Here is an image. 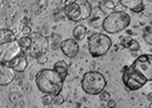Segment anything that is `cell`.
<instances>
[{"mask_svg": "<svg viewBox=\"0 0 152 108\" xmlns=\"http://www.w3.org/2000/svg\"><path fill=\"white\" fill-rule=\"evenodd\" d=\"M53 69L56 70L58 73H60L64 79L67 77V64L65 63L64 60H59L57 63H54Z\"/></svg>", "mask_w": 152, "mask_h": 108, "instance_id": "obj_18", "label": "cell"}, {"mask_svg": "<svg viewBox=\"0 0 152 108\" xmlns=\"http://www.w3.org/2000/svg\"><path fill=\"white\" fill-rule=\"evenodd\" d=\"M32 47H31V55L34 58L46 55L49 49V41L46 36L41 35L39 32H33L32 35Z\"/></svg>", "mask_w": 152, "mask_h": 108, "instance_id": "obj_7", "label": "cell"}, {"mask_svg": "<svg viewBox=\"0 0 152 108\" xmlns=\"http://www.w3.org/2000/svg\"><path fill=\"white\" fill-rule=\"evenodd\" d=\"M35 81L38 90L41 93L54 96L61 93L65 79L54 69L45 68L37 73Z\"/></svg>", "mask_w": 152, "mask_h": 108, "instance_id": "obj_1", "label": "cell"}, {"mask_svg": "<svg viewBox=\"0 0 152 108\" xmlns=\"http://www.w3.org/2000/svg\"><path fill=\"white\" fill-rule=\"evenodd\" d=\"M122 80H123L125 88L129 91H137V90L141 89L148 82L146 78L138 70L135 69L132 65L124 67Z\"/></svg>", "mask_w": 152, "mask_h": 108, "instance_id": "obj_6", "label": "cell"}, {"mask_svg": "<svg viewBox=\"0 0 152 108\" xmlns=\"http://www.w3.org/2000/svg\"><path fill=\"white\" fill-rule=\"evenodd\" d=\"M23 55V50L18 43V41H13L10 43H2L0 45V56L1 63H8L14 57Z\"/></svg>", "mask_w": 152, "mask_h": 108, "instance_id": "obj_9", "label": "cell"}, {"mask_svg": "<svg viewBox=\"0 0 152 108\" xmlns=\"http://www.w3.org/2000/svg\"><path fill=\"white\" fill-rule=\"evenodd\" d=\"M148 99H149L150 102H152V93H149V94H148Z\"/></svg>", "mask_w": 152, "mask_h": 108, "instance_id": "obj_27", "label": "cell"}, {"mask_svg": "<svg viewBox=\"0 0 152 108\" xmlns=\"http://www.w3.org/2000/svg\"><path fill=\"white\" fill-rule=\"evenodd\" d=\"M132 66L147 79L152 81V54H142L134 60Z\"/></svg>", "mask_w": 152, "mask_h": 108, "instance_id": "obj_8", "label": "cell"}, {"mask_svg": "<svg viewBox=\"0 0 152 108\" xmlns=\"http://www.w3.org/2000/svg\"><path fill=\"white\" fill-rule=\"evenodd\" d=\"M86 27L83 25H77L74 27L73 32H72V34H73V38L75 39L76 41H78V40H83V39L85 38L86 36Z\"/></svg>", "mask_w": 152, "mask_h": 108, "instance_id": "obj_19", "label": "cell"}, {"mask_svg": "<svg viewBox=\"0 0 152 108\" xmlns=\"http://www.w3.org/2000/svg\"><path fill=\"white\" fill-rule=\"evenodd\" d=\"M99 9L102 13L107 14V16L115 12L116 9V4L112 0H104V1H100L99 2Z\"/></svg>", "mask_w": 152, "mask_h": 108, "instance_id": "obj_15", "label": "cell"}, {"mask_svg": "<svg viewBox=\"0 0 152 108\" xmlns=\"http://www.w3.org/2000/svg\"><path fill=\"white\" fill-rule=\"evenodd\" d=\"M92 12V6L87 0L70 1L64 8V13L69 19L73 22H82L89 19Z\"/></svg>", "mask_w": 152, "mask_h": 108, "instance_id": "obj_3", "label": "cell"}, {"mask_svg": "<svg viewBox=\"0 0 152 108\" xmlns=\"http://www.w3.org/2000/svg\"><path fill=\"white\" fill-rule=\"evenodd\" d=\"M12 108H19V107H12Z\"/></svg>", "mask_w": 152, "mask_h": 108, "instance_id": "obj_29", "label": "cell"}, {"mask_svg": "<svg viewBox=\"0 0 152 108\" xmlns=\"http://www.w3.org/2000/svg\"><path fill=\"white\" fill-rule=\"evenodd\" d=\"M107 80L100 71L90 70L84 73L82 79L83 91L90 95H98L104 91Z\"/></svg>", "mask_w": 152, "mask_h": 108, "instance_id": "obj_2", "label": "cell"}, {"mask_svg": "<svg viewBox=\"0 0 152 108\" xmlns=\"http://www.w3.org/2000/svg\"><path fill=\"white\" fill-rule=\"evenodd\" d=\"M143 40L148 43V45H152V27H147L143 32Z\"/></svg>", "mask_w": 152, "mask_h": 108, "instance_id": "obj_20", "label": "cell"}, {"mask_svg": "<svg viewBox=\"0 0 152 108\" xmlns=\"http://www.w3.org/2000/svg\"><path fill=\"white\" fill-rule=\"evenodd\" d=\"M41 102L45 106L50 105L51 103H53V95H50V94H45L42 97H41Z\"/></svg>", "mask_w": 152, "mask_h": 108, "instance_id": "obj_21", "label": "cell"}, {"mask_svg": "<svg viewBox=\"0 0 152 108\" xmlns=\"http://www.w3.org/2000/svg\"><path fill=\"white\" fill-rule=\"evenodd\" d=\"M13 41H16V39L12 30H10L8 28L0 29V42H1V45L2 43H10V42Z\"/></svg>", "mask_w": 152, "mask_h": 108, "instance_id": "obj_16", "label": "cell"}, {"mask_svg": "<svg viewBox=\"0 0 152 108\" xmlns=\"http://www.w3.org/2000/svg\"><path fill=\"white\" fill-rule=\"evenodd\" d=\"M3 64H6L7 66L12 68L15 73H23L26 69L27 65H28V62H27V58L25 57V55L23 54V55H19V56L14 57L13 60H11L8 63Z\"/></svg>", "mask_w": 152, "mask_h": 108, "instance_id": "obj_12", "label": "cell"}, {"mask_svg": "<svg viewBox=\"0 0 152 108\" xmlns=\"http://www.w3.org/2000/svg\"><path fill=\"white\" fill-rule=\"evenodd\" d=\"M53 103L56 105H62L64 103V97L63 95H61L60 94H58V95H54L53 96Z\"/></svg>", "mask_w": 152, "mask_h": 108, "instance_id": "obj_22", "label": "cell"}, {"mask_svg": "<svg viewBox=\"0 0 152 108\" xmlns=\"http://www.w3.org/2000/svg\"><path fill=\"white\" fill-rule=\"evenodd\" d=\"M110 97H111V95H110V93L107 92V91H103V92L100 94V99L103 101V102H108V101H110Z\"/></svg>", "mask_w": 152, "mask_h": 108, "instance_id": "obj_23", "label": "cell"}, {"mask_svg": "<svg viewBox=\"0 0 152 108\" xmlns=\"http://www.w3.org/2000/svg\"><path fill=\"white\" fill-rule=\"evenodd\" d=\"M112 40L109 36L96 32L88 39V50L92 57H101L108 53L111 49Z\"/></svg>", "mask_w": 152, "mask_h": 108, "instance_id": "obj_5", "label": "cell"}, {"mask_svg": "<svg viewBox=\"0 0 152 108\" xmlns=\"http://www.w3.org/2000/svg\"><path fill=\"white\" fill-rule=\"evenodd\" d=\"M60 49H61V51H62V53H63L65 56L70 57V58H73V57H75L76 55H77V53H78L79 45L74 38H69L61 42Z\"/></svg>", "mask_w": 152, "mask_h": 108, "instance_id": "obj_10", "label": "cell"}, {"mask_svg": "<svg viewBox=\"0 0 152 108\" xmlns=\"http://www.w3.org/2000/svg\"><path fill=\"white\" fill-rule=\"evenodd\" d=\"M36 60H37L38 64H41V65H42V64H45L48 60L47 54H46V55H41V56L37 57V58H36Z\"/></svg>", "mask_w": 152, "mask_h": 108, "instance_id": "obj_24", "label": "cell"}, {"mask_svg": "<svg viewBox=\"0 0 152 108\" xmlns=\"http://www.w3.org/2000/svg\"><path fill=\"white\" fill-rule=\"evenodd\" d=\"M22 34H23V36H31L33 34L32 32V29H31V27L29 26H25L24 28H23V30H22Z\"/></svg>", "mask_w": 152, "mask_h": 108, "instance_id": "obj_25", "label": "cell"}, {"mask_svg": "<svg viewBox=\"0 0 152 108\" xmlns=\"http://www.w3.org/2000/svg\"><path fill=\"white\" fill-rule=\"evenodd\" d=\"M107 107L108 108H115L116 107V102H115L114 99H110V101H108V103H107Z\"/></svg>", "mask_w": 152, "mask_h": 108, "instance_id": "obj_26", "label": "cell"}, {"mask_svg": "<svg viewBox=\"0 0 152 108\" xmlns=\"http://www.w3.org/2000/svg\"><path fill=\"white\" fill-rule=\"evenodd\" d=\"M15 78V71L7 66L6 64L0 63V86H8Z\"/></svg>", "mask_w": 152, "mask_h": 108, "instance_id": "obj_11", "label": "cell"}, {"mask_svg": "<svg viewBox=\"0 0 152 108\" xmlns=\"http://www.w3.org/2000/svg\"><path fill=\"white\" fill-rule=\"evenodd\" d=\"M121 45L125 49H128L130 51H138L139 50V43L136 39L132 38L129 36H125L121 40Z\"/></svg>", "mask_w": 152, "mask_h": 108, "instance_id": "obj_14", "label": "cell"}, {"mask_svg": "<svg viewBox=\"0 0 152 108\" xmlns=\"http://www.w3.org/2000/svg\"><path fill=\"white\" fill-rule=\"evenodd\" d=\"M120 4L135 13H140L145 10V3L141 0H120Z\"/></svg>", "mask_w": 152, "mask_h": 108, "instance_id": "obj_13", "label": "cell"}, {"mask_svg": "<svg viewBox=\"0 0 152 108\" xmlns=\"http://www.w3.org/2000/svg\"><path fill=\"white\" fill-rule=\"evenodd\" d=\"M149 108H152V102H151V104H150V106H149Z\"/></svg>", "mask_w": 152, "mask_h": 108, "instance_id": "obj_28", "label": "cell"}, {"mask_svg": "<svg viewBox=\"0 0 152 108\" xmlns=\"http://www.w3.org/2000/svg\"><path fill=\"white\" fill-rule=\"evenodd\" d=\"M18 43L20 45V47L22 48L23 51H26V50H31V47H32V37L31 36H21L19 39H16Z\"/></svg>", "mask_w": 152, "mask_h": 108, "instance_id": "obj_17", "label": "cell"}, {"mask_svg": "<svg viewBox=\"0 0 152 108\" xmlns=\"http://www.w3.org/2000/svg\"><path fill=\"white\" fill-rule=\"evenodd\" d=\"M130 16L125 11H115L108 15L102 22V28L109 34H117L128 27Z\"/></svg>", "mask_w": 152, "mask_h": 108, "instance_id": "obj_4", "label": "cell"}]
</instances>
